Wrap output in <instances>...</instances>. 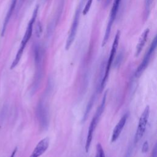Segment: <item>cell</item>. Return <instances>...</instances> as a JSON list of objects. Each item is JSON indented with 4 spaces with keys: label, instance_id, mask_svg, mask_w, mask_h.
Returning a JSON list of instances; mask_svg holds the SVG:
<instances>
[{
    "label": "cell",
    "instance_id": "1",
    "mask_svg": "<svg viewBox=\"0 0 157 157\" xmlns=\"http://www.w3.org/2000/svg\"><path fill=\"white\" fill-rule=\"evenodd\" d=\"M38 10H39V6H37L36 7V8L34 9L33 11V13L32 15L31 18L30 19L28 26L26 28V30L25 31V35L22 39V40L20 44V46L19 47V49L17 53V55L15 57L14 60L13 61L11 66H10V69H13L19 63L22 55L23 53V51L26 47V45L27 44V43L28 42L29 40L30 39L31 36H32V33H33V26H34V23L35 22V20L36 19L37 15V12H38Z\"/></svg>",
    "mask_w": 157,
    "mask_h": 157
},
{
    "label": "cell",
    "instance_id": "2",
    "mask_svg": "<svg viewBox=\"0 0 157 157\" xmlns=\"http://www.w3.org/2000/svg\"><path fill=\"white\" fill-rule=\"evenodd\" d=\"M106 98H107V91L105 92L104 96L102 99V101H101L99 107L97 109V110L94 114V116L92 118L91 121L90 123V126L88 128V131L86 144H85L86 152H88V151L90 150L94 131L97 126V124L99 122L101 116L102 112H104V110L105 108V102H106Z\"/></svg>",
    "mask_w": 157,
    "mask_h": 157
},
{
    "label": "cell",
    "instance_id": "3",
    "mask_svg": "<svg viewBox=\"0 0 157 157\" xmlns=\"http://www.w3.org/2000/svg\"><path fill=\"white\" fill-rule=\"evenodd\" d=\"M120 31H118L117 32V34L115 36L114 38V40L112 44V46L111 48V50H110V55H109V59L107 62L106 64V66H105V72L104 74L103 75L102 79L101 80V85H100V91H102L107 83L109 75V73H110V70L111 68V66L112 64V63L113 61V59L115 58V54L117 52V50L118 48V45L119 44V40H120Z\"/></svg>",
    "mask_w": 157,
    "mask_h": 157
},
{
    "label": "cell",
    "instance_id": "4",
    "mask_svg": "<svg viewBox=\"0 0 157 157\" xmlns=\"http://www.w3.org/2000/svg\"><path fill=\"white\" fill-rule=\"evenodd\" d=\"M83 2H84V0H81L80 4L77 6V8L75 10V15H74V18H73V20L72 22V25H71V26L70 28V31H69L68 37L66 40V47H65L66 50L69 49V48L71 47V45L72 44V43L75 39V36L77 34V31L79 21H80V14H81Z\"/></svg>",
    "mask_w": 157,
    "mask_h": 157
},
{
    "label": "cell",
    "instance_id": "5",
    "mask_svg": "<svg viewBox=\"0 0 157 157\" xmlns=\"http://www.w3.org/2000/svg\"><path fill=\"white\" fill-rule=\"evenodd\" d=\"M149 116H150V107L148 105H147L139 118L138 126H137L135 137H134L135 144H137L144 136L146 130Z\"/></svg>",
    "mask_w": 157,
    "mask_h": 157
},
{
    "label": "cell",
    "instance_id": "6",
    "mask_svg": "<svg viewBox=\"0 0 157 157\" xmlns=\"http://www.w3.org/2000/svg\"><path fill=\"white\" fill-rule=\"evenodd\" d=\"M120 2H121V0H114V1H113V6H112L111 10H110V17H109V21H108V23H107V27H106V29H105L104 36L102 42V47H104L107 44V41L109 39L112 26V25L113 24V22H114V21L116 18L117 12L118 10V8H119V6H120Z\"/></svg>",
    "mask_w": 157,
    "mask_h": 157
},
{
    "label": "cell",
    "instance_id": "7",
    "mask_svg": "<svg viewBox=\"0 0 157 157\" xmlns=\"http://www.w3.org/2000/svg\"><path fill=\"white\" fill-rule=\"evenodd\" d=\"M156 44H157L156 37H155L148 51L146 52L143 60L142 61V62L140 63L139 67L137 68V69L136 71L135 76L136 77H139L141 75V74L143 73V72L145 71V69L147 68V67L148 66V63L150 61V58L156 49Z\"/></svg>",
    "mask_w": 157,
    "mask_h": 157
},
{
    "label": "cell",
    "instance_id": "8",
    "mask_svg": "<svg viewBox=\"0 0 157 157\" xmlns=\"http://www.w3.org/2000/svg\"><path fill=\"white\" fill-rule=\"evenodd\" d=\"M37 117L42 129H46L48 124V118L47 110L44 104L40 102L37 107Z\"/></svg>",
    "mask_w": 157,
    "mask_h": 157
},
{
    "label": "cell",
    "instance_id": "9",
    "mask_svg": "<svg viewBox=\"0 0 157 157\" xmlns=\"http://www.w3.org/2000/svg\"><path fill=\"white\" fill-rule=\"evenodd\" d=\"M49 146V139L45 137L42 139L36 146L29 157H39L48 148Z\"/></svg>",
    "mask_w": 157,
    "mask_h": 157
},
{
    "label": "cell",
    "instance_id": "10",
    "mask_svg": "<svg viewBox=\"0 0 157 157\" xmlns=\"http://www.w3.org/2000/svg\"><path fill=\"white\" fill-rule=\"evenodd\" d=\"M128 117V113H126L125 114H124L123 115V117L119 120L118 123L115 126V128L113 129L112 134L111 142H115L117 140V139L119 137V136H120V135L126 124Z\"/></svg>",
    "mask_w": 157,
    "mask_h": 157
},
{
    "label": "cell",
    "instance_id": "11",
    "mask_svg": "<svg viewBox=\"0 0 157 157\" xmlns=\"http://www.w3.org/2000/svg\"><path fill=\"white\" fill-rule=\"evenodd\" d=\"M149 31H150L149 29L147 28L142 34L141 37L139 39V42L137 45V47H136V53H135L136 56H138L140 55L142 48H144V47L145 44V42L147 41V37H148V34H149Z\"/></svg>",
    "mask_w": 157,
    "mask_h": 157
},
{
    "label": "cell",
    "instance_id": "12",
    "mask_svg": "<svg viewBox=\"0 0 157 157\" xmlns=\"http://www.w3.org/2000/svg\"><path fill=\"white\" fill-rule=\"evenodd\" d=\"M17 0H12L10 7L9 9V10H8L7 13V15L6 16V18H5V20H4V23H3L2 29V33H1L2 36H4V34L5 33L7 25V24L9 23V20L10 18V17H11V15L12 14V12H13L14 9H15V7L16 4H17Z\"/></svg>",
    "mask_w": 157,
    "mask_h": 157
},
{
    "label": "cell",
    "instance_id": "13",
    "mask_svg": "<svg viewBox=\"0 0 157 157\" xmlns=\"http://www.w3.org/2000/svg\"><path fill=\"white\" fill-rule=\"evenodd\" d=\"M153 0H145V8H144V17L147 20L150 12Z\"/></svg>",
    "mask_w": 157,
    "mask_h": 157
},
{
    "label": "cell",
    "instance_id": "14",
    "mask_svg": "<svg viewBox=\"0 0 157 157\" xmlns=\"http://www.w3.org/2000/svg\"><path fill=\"white\" fill-rule=\"evenodd\" d=\"M95 157H105L103 148L99 143L96 145V153Z\"/></svg>",
    "mask_w": 157,
    "mask_h": 157
},
{
    "label": "cell",
    "instance_id": "15",
    "mask_svg": "<svg viewBox=\"0 0 157 157\" xmlns=\"http://www.w3.org/2000/svg\"><path fill=\"white\" fill-rule=\"evenodd\" d=\"M35 33H36V35L37 37H40L42 34V26L41 23H40V21H38L36 23V29H35Z\"/></svg>",
    "mask_w": 157,
    "mask_h": 157
},
{
    "label": "cell",
    "instance_id": "16",
    "mask_svg": "<svg viewBox=\"0 0 157 157\" xmlns=\"http://www.w3.org/2000/svg\"><path fill=\"white\" fill-rule=\"evenodd\" d=\"M92 2H93V0H88L86 4H85V7L83 8V15H86L90 10V7L91 6V4H92Z\"/></svg>",
    "mask_w": 157,
    "mask_h": 157
},
{
    "label": "cell",
    "instance_id": "17",
    "mask_svg": "<svg viewBox=\"0 0 157 157\" xmlns=\"http://www.w3.org/2000/svg\"><path fill=\"white\" fill-rule=\"evenodd\" d=\"M148 143L147 141H145V142L144 143L143 145H142V152L144 153H146V152L148 151Z\"/></svg>",
    "mask_w": 157,
    "mask_h": 157
},
{
    "label": "cell",
    "instance_id": "18",
    "mask_svg": "<svg viewBox=\"0 0 157 157\" xmlns=\"http://www.w3.org/2000/svg\"><path fill=\"white\" fill-rule=\"evenodd\" d=\"M132 148L131 147H129L124 157H130L131 155V153H132Z\"/></svg>",
    "mask_w": 157,
    "mask_h": 157
},
{
    "label": "cell",
    "instance_id": "19",
    "mask_svg": "<svg viewBox=\"0 0 157 157\" xmlns=\"http://www.w3.org/2000/svg\"><path fill=\"white\" fill-rule=\"evenodd\" d=\"M16 151H17V148H15V149L13 150V151L12 152V153L10 157H14V156H15V153H16Z\"/></svg>",
    "mask_w": 157,
    "mask_h": 157
}]
</instances>
